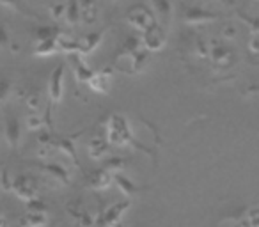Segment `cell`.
Wrapping results in <instances>:
<instances>
[{"instance_id": "obj_1", "label": "cell", "mask_w": 259, "mask_h": 227, "mask_svg": "<svg viewBox=\"0 0 259 227\" xmlns=\"http://www.w3.org/2000/svg\"><path fill=\"white\" fill-rule=\"evenodd\" d=\"M128 208H130V201H122V202H117V204L110 206L103 215L98 216L94 227H110V225H114V223H119L121 222V216L124 215Z\"/></svg>"}, {"instance_id": "obj_2", "label": "cell", "mask_w": 259, "mask_h": 227, "mask_svg": "<svg viewBox=\"0 0 259 227\" xmlns=\"http://www.w3.org/2000/svg\"><path fill=\"white\" fill-rule=\"evenodd\" d=\"M4 137L11 148H16V146L20 144V139H22V126H20L18 117H16L13 112H8V114H6Z\"/></svg>"}, {"instance_id": "obj_3", "label": "cell", "mask_w": 259, "mask_h": 227, "mask_svg": "<svg viewBox=\"0 0 259 227\" xmlns=\"http://www.w3.org/2000/svg\"><path fill=\"white\" fill-rule=\"evenodd\" d=\"M48 93H50V100L54 103H59L62 100V94H64V66L62 64H59L52 73Z\"/></svg>"}, {"instance_id": "obj_4", "label": "cell", "mask_w": 259, "mask_h": 227, "mask_svg": "<svg viewBox=\"0 0 259 227\" xmlns=\"http://www.w3.org/2000/svg\"><path fill=\"white\" fill-rule=\"evenodd\" d=\"M11 190L15 192L16 195H18L22 201H27V202H32V201H36V194H37V190H36V187H34L32 183H30L27 177H18V179L13 183V187H11Z\"/></svg>"}, {"instance_id": "obj_5", "label": "cell", "mask_w": 259, "mask_h": 227, "mask_svg": "<svg viewBox=\"0 0 259 227\" xmlns=\"http://www.w3.org/2000/svg\"><path fill=\"white\" fill-rule=\"evenodd\" d=\"M112 177H114V174L103 167V169H96L89 174L87 185H89L91 188H94V190H105V188L110 187Z\"/></svg>"}, {"instance_id": "obj_6", "label": "cell", "mask_w": 259, "mask_h": 227, "mask_svg": "<svg viewBox=\"0 0 259 227\" xmlns=\"http://www.w3.org/2000/svg\"><path fill=\"white\" fill-rule=\"evenodd\" d=\"M48 223V216L43 209H34L20 218V227H45Z\"/></svg>"}, {"instance_id": "obj_7", "label": "cell", "mask_w": 259, "mask_h": 227, "mask_svg": "<svg viewBox=\"0 0 259 227\" xmlns=\"http://www.w3.org/2000/svg\"><path fill=\"white\" fill-rule=\"evenodd\" d=\"M112 181H114V183L117 185V188L122 192V194L126 195V197H130V195H135L137 192L142 190V188L137 187V185H135L132 179H128L126 176H122L121 172H115L114 177H112Z\"/></svg>"}, {"instance_id": "obj_8", "label": "cell", "mask_w": 259, "mask_h": 227, "mask_svg": "<svg viewBox=\"0 0 259 227\" xmlns=\"http://www.w3.org/2000/svg\"><path fill=\"white\" fill-rule=\"evenodd\" d=\"M43 169L47 170L48 174L55 177L57 181H62V183H68L69 181V172L61 165H55V163H50V165H43Z\"/></svg>"}, {"instance_id": "obj_9", "label": "cell", "mask_w": 259, "mask_h": 227, "mask_svg": "<svg viewBox=\"0 0 259 227\" xmlns=\"http://www.w3.org/2000/svg\"><path fill=\"white\" fill-rule=\"evenodd\" d=\"M89 87L94 90H98V93H105L107 90V78H105L103 73H93V76L89 78Z\"/></svg>"}, {"instance_id": "obj_10", "label": "cell", "mask_w": 259, "mask_h": 227, "mask_svg": "<svg viewBox=\"0 0 259 227\" xmlns=\"http://www.w3.org/2000/svg\"><path fill=\"white\" fill-rule=\"evenodd\" d=\"M124 167H126V160L119 158V156H112V158H108L107 163H105V169L110 170L112 174L121 172V170H124Z\"/></svg>"}, {"instance_id": "obj_11", "label": "cell", "mask_w": 259, "mask_h": 227, "mask_svg": "<svg viewBox=\"0 0 259 227\" xmlns=\"http://www.w3.org/2000/svg\"><path fill=\"white\" fill-rule=\"evenodd\" d=\"M13 93V83L8 76H0V103L6 100H9Z\"/></svg>"}, {"instance_id": "obj_12", "label": "cell", "mask_w": 259, "mask_h": 227, "mask_svg": "<svg viewBox=\"0 0 259 227\" xmlns=\"http://www.w3.org/2000/svg\"><path fill=\"white\" fill-rule=\"evenodd\" d=\"M75 76L78 82H89V78L93 76V71L85 64L78 62V66H75Z\"/></svg>"}, {"instance_id": "obj_13", "label": "cell", "mask_w": 259, "mask_h": 227, "mask_svg": "<svg viewBox=\"0 0 259 227\" xmlns=\"http://www.w3.org/2000/svg\"><path fill=\"white\" fill-rule=\"evenodd\" d=\"M89 153L93 158H101L105 155V142L101 141H93L89 146Z\"/></svg>"}, {"instance_id": "obj_14", "label": "cell", "mask_w": 259, "mask_h": 227, "mask_svg": "<svg viewBox=\"0 0 259 227\" xmlns=\"http://www.w3.org/2000/svg\"><path fill=\"white\" fill-rule=\"evenodd\" d=\"M0 227H8V222H6L4 216H0Z\"/></svg>"}, {"instance_id": "obj_15", "label": "cell", "mask_w": 259, "mask_h": 227, "mask_svg": "<svg viewBox=\"0 0 259 227\" xmlns=\"http://www.w3.org/2000/svg\"><path fill=\"white\" fill-rule=\"evenodd\" d=\"M110 227H122V223L119 222V223H114V225H110Z\"/></svg>"}]
</instances>
